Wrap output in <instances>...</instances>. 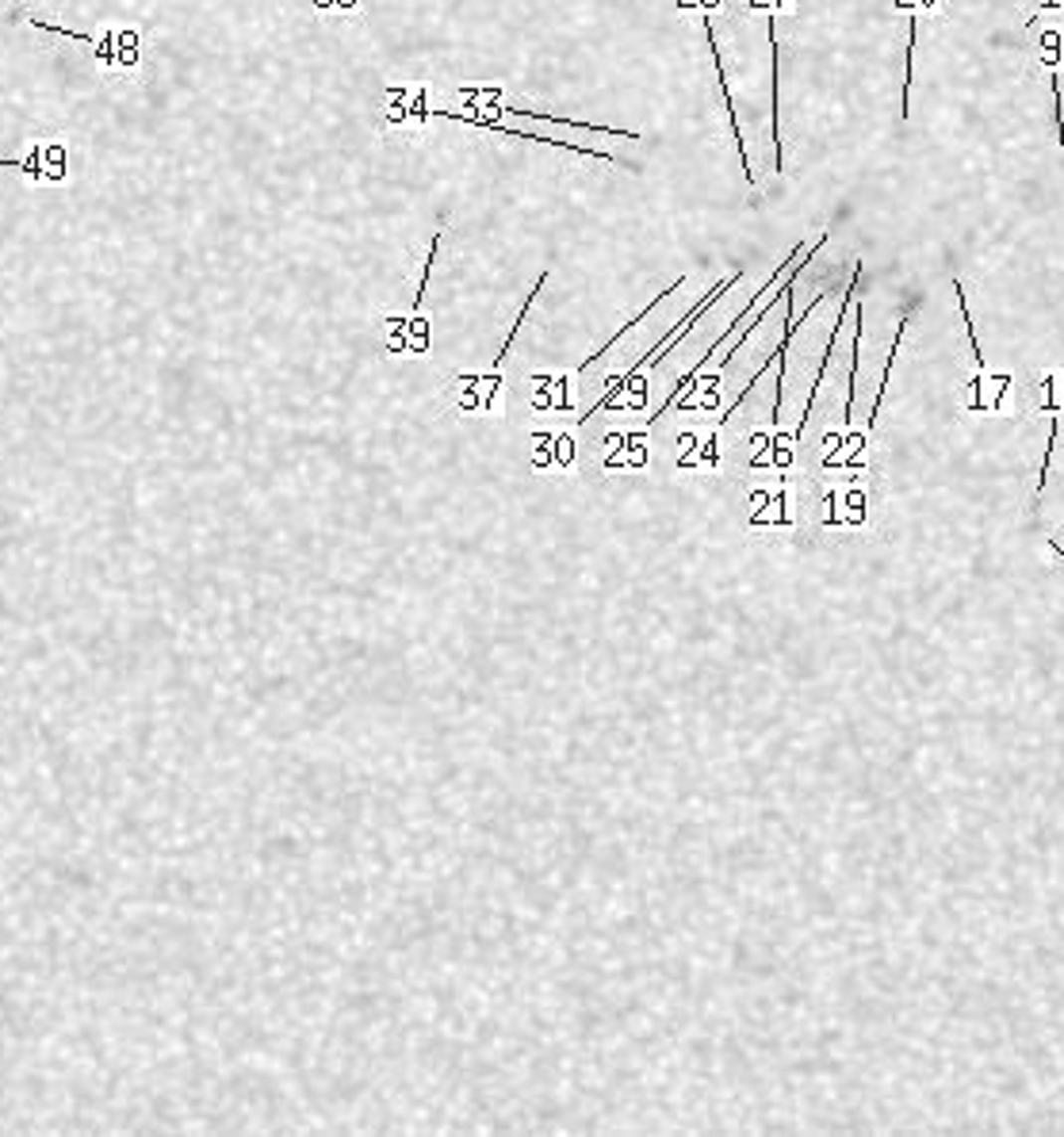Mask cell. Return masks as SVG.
Returning <instances> with one entry per match:
<instances>
[{
  "mask_svg": "<svg viewBox=\"0 0 1064 1137\" xmlns=\"http://www.w3.org/2000/svg\"><path fill=\"white\" fill-rule=\"evenodd\" d=\"M705 35H709V50H713V66H717V85H720V93H724V108H728V119H732V134H736V142H740L743 173H746V184H754V173H750V165H746V142H743L740 119H736V104H732V93H728V77H724V62H720V50H717V31H713V20H709V16H705Z\"/></svg>",
  "mask_w": 1064,
  "mask_h": 1137,
  "instance_id": "3",
  "label": "cell"
},
{
  "mask_svg": "<svg viewBox=\"0 0 1064 1137\" xmlns=\"http://www.w3.org/2000/svg\"><path fill=\"white\" fill-rule=\"evenodd\" d=\"M0 169L20 173L27 184H66L70 176V153L62 142H35L24 157H0Z\"/></svg>",
  "mask_w": 1064,
  "mask_h": 1137,
  "instance_id": "2",
  "label": "cell"
},
{
  "mask_svg": "<svg viewBox=\"0 0 1064 1137\" xmlns=\"http://www.w3.org/2000/svg\"><path fill=\"white\" fill-rule=\"evenodd\" d=\"M506 115H518V119H532V123H567V126H586V130H597V134H613V138H640L636 130H620V126H605V123H570V119H555V115H540V112H521V108H502Z\"/></svg>",
  "mask_w": 1064,
  "mask_h": 1137,
  "instance_id": "6",
  "label": "cell"
},
{
  "mask_svg": "<svg viewBox=\"0 0 1064 1137\" xmlns=\"http://www.w3.org/2000/svg\"><path fill=\"white\" fill-rule=\"evenodd\" d=\"M544 276H547V273H544ZM544 276H540V280L532 284V296L525 299V307H521L518 322L510 326V338H506V341H502V348H498L495 368H491V375H487V398H495V395H498V383H502V360H506V352H510V345H514V338H518V334H521V326H525V319H529V311H532V303H536V296H540V288H544Z\"/></svg>",
  "mask_w": 1064,
  "mask_h": 1137,
  "instance_id": "5",
  "label": "cell"
},
{
  "mask_svg": "<svg viewBox=\"0 0 1064 1137\" xmlns=\"http://www.w3.org/2000/svg\"><path fill=\"white\" fill-rule=\"evenodd\" d=\"M916 39H919V16H912V24H908V62H904V89H900V119L908 123V115H912V58H916Z\"/></svg>",
  "mask_w": 1064,
  "mask_h": 1137,
  "instance_id": "7",
  "label": "cell"
},
{
  "mask_svg": "<svg viewBox=\"0 0 1064 1137\" xmlns=\"http://www.w3.org/2000/svg\"><path fill=\"white\" fill-rule=\"evenodd\" d=\"M437 253H441V230L433 234V246H429V257H425V273H421L418 296H414V307H410V315H418V311H421V299H425V288H429V276H433V265H437Z\"/></svg>",
  "mask_w": 1064,
  "mask_h": 1137,
  "instance_id": "8",
  "label": "cell"
},
{
  "mask_svg": "<svg viewBox=\"0 0 1064 1137\" xmlns=\"http://www.w3.org/2000/svg\"><path fill=\"white\" fill-rule=\"evenodd\" d=\"M682 284H686V276H678V280H674V284H670L667 292H659V296L651 299V303H647L644 311H640V315H636V319H628L624 322V326H620L617 334H613V338H609V341H605V345L601 348H594V352H590V356H586V360H582V364H578V371H586V368H594V360H601V356H605V352H609V348L617 345L620 338H624V334H628V330H636V326H640V322L647 319V315H655V307H659V303H663V299H670L674 296V292H678V288H682Z\"/></svg>",
  "mask_w": 1064,
  "mask_h": 1137,
  "instance_id": "4",
  "label": "cell"
},
{
  "mask_svg": "<svg viewBox=\"0 0 1064 1137\" xmlns=\"http://www.w3.org/2000/svg\"><path fill=\"white\" fill-rule=\"evenodd\" d=\"M27 24L35 31H50V35H66V39H77L85 47H93L97 62L104 66H134L138 62V35L134 31H104V35H93V31H70V27L47 24L39 16H27Z\"/></svg>",
  "mask_w": 1064,
  "mask_h": 1137,
  "instance_id": "1",
  "label": "cell"
}]
</instances>
